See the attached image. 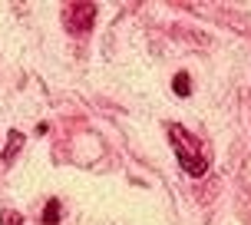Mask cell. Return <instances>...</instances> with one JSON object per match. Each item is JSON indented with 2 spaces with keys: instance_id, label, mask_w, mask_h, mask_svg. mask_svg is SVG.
<instances>
[{
  "instance_id": "obj_1",
  "label": "cell",
  "mask_w": 251,
  "mask_h": 225,
  "mask_svg": "<svg viewBox=\"0 0 251 225\" xmlns=\"http://www.w3.org/2000/svg\"><path fill=\"white\" fill-rule=\"evenodd\" d=\"M165 133H169V142H172V149H176L178 156V166H182V172L185 175H205V169H208V163H205V156H201V149L192 142V136L185 133V126L178 123H169L165 126Z\"/></svg>"
},
{
  "instance_id": "obj_2",
  "label": "cell",
  "mask_w": 251,
  "mask_h": 225,
  "mask_svg": "<svg viewBox=\"0 0 251 225\" xmlns=\"http://www.w3.org/2000/svg\"><path fill=\"white\" fill-rule=\"evenodd\" d=\"M93 17H96V7H93V3H70V7L63 10V20H66V27H70L73 37L86 33L89 24H93Z\"/></svg>"
},
{
  "instance_id": "obj_3",
  "label": "cell",
  "mask_w": 251,
  "mask_h": 225,
  "mask_svg": "<svg viewBox=\"0 0 251 225\" xmlns=\"http://www.w3.org/2000/svg\"><path fill=\"white\" fill-rule=\"evenodd\" d=\"M24 142H26V136L20 133V129H13V133H10V142H7V146H3V152H0V159H3V163H13V159L20 156V149H24Z\"/></svg>"
},
{
  "instance_id": "obj_4",
  "label": "cell",
  "mask_w": 251,
  "mask_h": 225,
  "mask_svg": "<svg viewBox=\"0 0 251 225\" xmlns=\"http://www.w3.org/2000/svg\"><path fill=\"white\" fill-rule=\"evenodd\" d=\"M60 212H63L60 199H50V202H47V209H43V225H56V222H60Z\"/></svg>"
},
{
  "instance_id": "obj_5",
  "label": "cell",
  "mask_w": 251,
  "mask_h": 225,
  "mask_svg": "<svg viewBox=\"0 0 251 225\" xmlns=\"http://www.w3.org/2000/svg\"><path fill=\"white\" fill-rule=\"evenodd\" d=\"M172 89H176V96H188V73H176V83H172Z\"/></svg>"
},
{
  "instance_id": "obj_6",
  "label": "cell",
  "mask_w": 251,
  "mask_h": 225,
  "mask_svg": "<svg viewBox=\"0 0 251 225\" xmlns=\"http://www.w3.org/2000/svg\"><path fill=\"white\" fill-rule=\"evenodd\" d=\"M0 225H24V219H20L17 212H3L0 215Z\"/></svg>"
}]
</instances>
